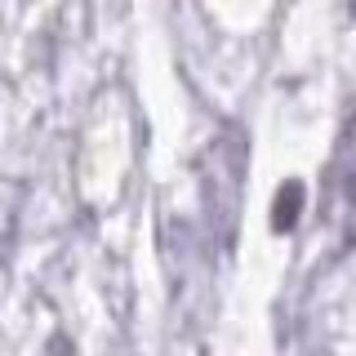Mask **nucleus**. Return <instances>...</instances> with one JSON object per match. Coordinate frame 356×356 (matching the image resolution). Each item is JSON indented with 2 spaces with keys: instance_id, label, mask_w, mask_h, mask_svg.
<instances>
[{
  "instance_id": "f257e3e1",
  "label": "nucleus",
  "mask_w": 356,
  "mask_h": 356,
  "mask_svg": "<svg viewBox=\"0 0 356 356\" xmlns=\"http://www.w3.org/2000/svg\"><path fill=\"white\" fill-rule=\"evenodd\" d=\"M303 196H307V187L298 183V178L281 183V192L272 200V232H294L298 214H303Z\"/></svg>"
}]
</instances>
